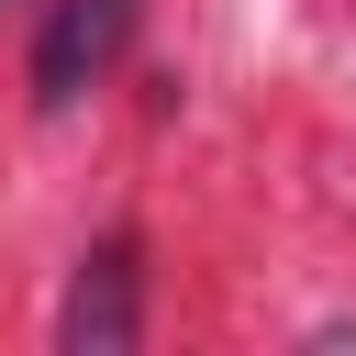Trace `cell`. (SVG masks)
Wrapping results in <instances>:
<instances>
[{"label": "cell", "mask_w": 356, "mask_h": 356, "mask_svg": "<svg viewBox=\"0 0 356 356\" xmlns=\"http://www.w3.org/2000/svg\"><path fill=\"white\" fill-rule=\"evenodd\" d=\"M134 22H145V0H56L44 11V44H33V100L44 111L89 100L111 78V56L134 44Z\"/></svg>", "instance_id": "6da1fadb"}, {"label": "cell", "mask_w": 356, "mask_h": 356, "mask_svg": "<svg viewBox=\"0 0 356 356\" xmlns=\"http://www.w3.org/2000/svg\"><path fill=\"white\" fill-rule=\"evenodd\" d=\"M145 334V267H134V234H111L100 256H78L67 300H56V345L67 356H122Z\"/></svg>", "instance_id": "7a4b0ae2"}]
</instances>
